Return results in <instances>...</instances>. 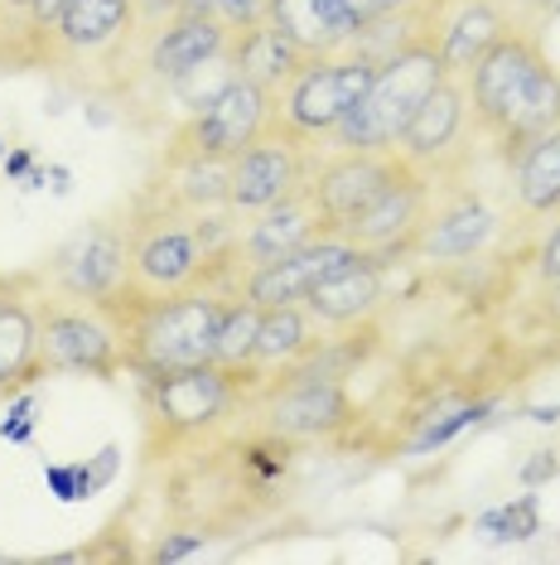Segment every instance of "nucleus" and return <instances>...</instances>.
I'll list each match as a JSON object with an SVG mask.
<instances>
[{"label":"nucleus","instance_id":"f257e3e1","mask_svg":"<svg viewBox=\"0 0 560 565\" xmlns=\"http://www.w3.org/2000/svg\"><path fill=\"white\" fill-rule=\"evenodd\" d=\"M233 295L194 286L180 295H136L121 290L107 305L111 324L121 329V349L131 372H170V367H198L213 363V339H218L223 305Z\"/></svg>","mask_w":560,"mask_h":565},{"label":"nucleus","instance_id":"f03ea898","mask_svg":"<svg viewBox=\"0 0 560 565\" xmlns=\"http://www.w3.org/2000/svg\"><path fill=\"white\" fill-rule=\"evenodd\" d=\"M444 78V63L435 49V34H416V40L397 44L387 58H377V73L358 97V107L338 121L329 136L334 150H397L401 131L411 126L416 107L435 93Z\"/></svg>","mask_w":560,"mask_h":565},{"label":"nucleus","instance_id":"7ed1b4c3","mask_svg":"<svg viewBox=\"0 0 560 565\" xmlns=\"http://www.w3.org/2000/svg\"><path fill=\"white\" fill-rule=\"evenodd\" d=\"M247 382L218 363L198 367H170V372H146V411L150 430L164 435L170 445L198 440V435L218 430L233 411L247 402Z\"/></svg>","mask_w":560,"mask_h":565},{"label":"nucleus","instance_id":"20e7f679","mask_svg":"<svg viewBox=\"0 0 560 565\" xmlns=\"http://www.w3.org/2000/svg\"><path fill=\"white\" fill-rule=\"evenodd\" d=\"M377 63L367 54H334V58H310L290 78V87L276 97V131L290 140H329L338 131V121L358 107V97L373 83Z\"/></svg>","mask_w":560,"mask_h":565},{"label":"nucleus","instance_id":"39448f33","mask_svg":"<svg viewBox=\"0 0 560 565\" xmlns=\"http://www.w3.org/2000/svg\"><path fill=\"white\" fill-rule=\"evenodd\" d=\"M271 131H276V93H266L261 83L233 73V78H223L218 93L174 131L170 150L208 156V160H237L241 150L257 146V140Z\"/></svg>","mask_w":560,"mask_h":565},{"label":"nucleus","instance_id":"423d86ee","mask_svg":"<svg viewBox=\"0 0 560 565\" xmlns=\"http://www.w3.org/2000/svg\"><path fill=\"white\" fill-rule=\"evenodd\" d=\"M34 367L117 377L126 367L121 329L97 305H40L34 310Z\"/></svg>","mask_w":560,"mask_h":565},{"label":"nucleus","instance_id":"0eeeda50","mask_svg":"<svg viewBox=\"0 0 560 565\" xmlns=\"http://www.w3.org/2000/svg\"><path fill=\"white\" fill-rule=\"evenodd\" d=\"M348 426H358V406H353V396L338 377L286 367L261 387V430H271L290 445L334 440Z\"/></svg>","mask_w":560,"mask_h":565},{"label":"nucleus","instance_id":"6e6552de","mask_svg":"<svg viewBox=\"0 0 560 565\" xmlns=\"http://www.w3.org/2000/svg\"><path fill=\"white\" fill-rule=\"evenodd\" d=\"M49 286L63 300L107 310L131 286V227L121 223H87L49 256Z\"/></svg>","mask_w":560,"mask_h":565},{"label":"nucleus","instance_id":"1a4fd4ad","mask_svg":"<svg viewBox=\"0 0 560 565\" xmlns=\"http://www.w3.org/2000/svg\"><path fill=\"white\" fill-rule=\"evenodd\" d=\"M430 184H435V174H426V170H416L411 160H401V170L387 179V189H381L338 237H348L353 247L381 256L387 266L401 262V256H411L420 227H426V213H430Z\"/></svg>","mask_w":560,"mask_h":565},{"label":"nucleus","instance_id":"9d476101","mask_svg":"<svg viewBox=\"0 0 560 565\" xmlns=\"http://www.w3.org/2000/svg\"><path fill=\"white\" fill-rule=\"evenodd\" d=\"M401 170L397 150H334L324 164H314L304 179V194L324 217V233H343V227L373 203L387 179Z\"/></svg>","mask_w":560,"mask_h":565},{"label":"nucleus","instance_id":"9b49d317","mask_svg":"<svg viewBox=\"0 0 560 565\" xmlns=\"http://www.w3.org/2000/svg\"><path fill=\"white\" fill-rule=\"evenodd\" d=\"M310 170L314 164L304 156V140H290L280 131L261 136L257 146H247L233 164H227V209L237 217L271 209V203L300 194Z\"/></svg>","mask_w":560,"mask_h":565},{"label":"nucleus","instance_id":"f8f14e48","mask_svg":"<svg viewBox=\"0 0 560 565\" xmlns=\"http://www.w3.org/2000/svg\"><path fill=\"white\" fill-rule=\"evenodd\" d=\"M546 49L531 30H513L507 24V34L498 44L483 54L474 68L464 73V87H469V111H474V121L483 126V131H498L503 117L517 107L521 87L531 83V73L541 68Z\"/></svg>","mask_w":560,"mask_h":565},{"label":"nucleus","instance_id":"ddd939ff","mask_svg":"<svg viewBox=\"0 0 560 565\" xmlns=\"http://www.w3.org/2000/svg\"><path fill=\"white\" fill-rule=\"evenodd\" d=\"M381 290H387V262L353 247L348 262L334 266L320 286L304 295V310L320 329H358L377 315Z\"/></svg>","mask_w":560,"mask_h":565},{"label":"nucleus","instance_id":"4468645a","mask_svg":"<svg viewBox=\"0 0 560 565\" xmlns=\"http://www.w3.org/2000/svg\"><path fill=\"white\" fill-rule=\"evenodd\" d=\"M353 256V242L338 237V233H324L314 242H304L300 252L280 256L271 266H257V271H247L241 280V295H247L257 310H276V305H304V295H310L320 280L343 266Z\"/></svg>","mask_w":560,"mask_h":565},{"label":"nucleus","instance_id":"2eb2a0df","mask_svg":"<svg viewBox=\"0 0 560 565\" xmlns=\"http://www.w3.org/2000/svg\"><path fill=\"white\" fill-rule=\"evenodd\" d=\"M227 44H233V30L213 15V10H180L150 44V78L160 83H184L194 73L213 68L218 58H227Z\"/></svg>","mask_w":560,"mask_h":565},{"label":"nucleus","instance_id":"dca6fc26","mask_svg":"<svg viewBox=\"0 0 560 565\" xmlns=\"http://www.w3.org/2000/svg\"><path fill=\"white\" fill-rule=\"evenodd\" d=\"M464 126H469V87H464V78H450V73H444V78L435 83V93L416 107L411 126L401 131L397 156L411 160L416 170L435 174L440 164L454 156Z\"/></svg>","mask_w":560,"mask_h":565},{"label":"nucleus","instance_id":"f3484780","mask_svg":"<svg viewBox=\"0 0 560 565\" xmlns=\"http://www.w3.org/2000/svg\"><path fill=\"white\" fill-rule=\"evenodd\" d=\"M314 237H324V217L314 209V199L300 189V194L251 213L247 233H237V262L247 266V271H257V266H271L280 256L300 252L304 242H314Z\"/></svg>","mask_w":560,"mask_h":565},{"label":"nucleus","instance_id":"a211bd4d","mask_svg":"<svg viewBox=\"0 0 560 565\" xmlns=\"http://www.w3.org/2000/svg\"><path fill=\"white\" fill-rule=\"evenodd\" d=\"M266 20H271L304 58L348 54L353 40L363 34V20L353 15L348 0H271Z\"/></svg>","mask_w":560,"mask_h":565},{"label":"nucleus","instance_id":"6ab92c4d","mask_svg":"<svg viewBox=\"0 0 560 565\" xmlns=\"http://www.w3.org/2000/svg\"><path fill=\"white\" fill-rule=\"evenodd\" d=\"M136 30V0H73L63 10V20L54 24L44 44V63L49 58H93L117 49L126 34Z\"/></svg>","mask_w":560,"mask_h":565},{"label":"nucleus","instance_id":"aec40b11","mask_svg":"<svg viewBox=\"0 0 560 565\" xmlns=\"http://www.w3.org/2000/svg\"><path fill=\"white\" fill-rule=\"evenodd\" d=\"M227 164L208 156H184V150H164V174L140 199L146 209L170 213H218L227 209Z\"/></svg>","mask_w":560,"mask_h":565},{"label":"nucleus","instance_id":"412c9836","mask_svg":"<svg viewBox=\"0 0 560 565\" xmlns=\"http://www.w3.org/2000/svg\"><path fill=\"white\" fill-rule=\"evenodd\" d=\"M320 349V324L310 319L304 305H276L261 310V329H257V353H251V392L266 387V377H280L286 367L304 363Z\"/></svg>","mask_w":560,"mask_h":565},{"label":"nucleus","instance_id":"4be33fe9","mask_svg":"<svg viewBox=\"0 0 560 565\" xmlns=\"http://www.w3.org/2000/svg\"><path fill=\"white\" fill-rule=\"evenodd\" d=\"M503 34H507V15H503L498 0H464L450 20L435 24V49H440L444 73H450V78H464Z\"/></svg>","mask_w":560,"mask_h":565},{"label":"nucleus","instance_id":"5701e85b","mask_svg":"<svg viewBox=\"0 0 560 565\" xmlns=\"http://www.w3.org/2000/svg\"><path fill=\"white\" fill-rule=\"evenodd\" d=\"M227 63H233V73L261 83L266 93L280 97L290 87V78H295L310 58H304L271 20H257V24H247V30L233 34V44H227Z\"/></svg>","mask_w":560,"mask_h":565},{"label":"nucleus","instance_id":"b1692460","mask_svg":"<svg viewBox=\"0 0 560 565\" xmlns=\"http://www.w3.org/2000/svg\"><path fill=\"white\" fill-rule=\"evenodd\" d=\"M493 233H498V213L483 199L469 194L460 203H450L440 217H426V227H420V237H416V252L430 256V262H469V256H478L488 247Z\"/></svg>","mask_w":560,"mask_h":565},{"label":"nucleus","instance_id":"393cba45","mask_svg":"<svg viewBox=\"0 0 560 565\" xmlns=\"http://www.w3.org/2000/svg\"><path fill=\"white\" fill-rule=\"evenodd\" d=\"M551 126H560V73H556V63L551 58H541V68L531 73V83L521 87V97H517V107L503 117V126L493 136H498V150H503V160L513 164L521 150L531 146L537 136H546Z\"/></svg>","mask_w":560,"mask_h":565},{"label":"nucleus","instance_id":"a878e982","mask_svg":"<svg viewBox=\"0 0 560 565\" xmlns=\"http://www.w3.org/2000/svg\"><path fill=\"white\" fill-rule=\"evenodd\" d=\"M517 164V203L531 217L560 213V126L537 136L527 150L513 160Z\"/></svg>","mask_w":560,"mask_h":565},{"label":"nucleus","instance_id":"bb28decb","mask_svg":"<svg viewBox=\"0 0 560 565\" xmlns=\"http://www.w3.org/2000/svg\"><path fill=\"white\" fill-rule=\"evenodd\" d=\"M257 329H261V310L247 300V295H233L223 305L218 319V339H213V363L237 372L251 392V353H257Z\"/></svg>","mask_w":560,"mask_h":565},{"label":"nucleus","instance_id":"cd10ccee","mask_svg":"<svg viewBox=\"0 0 560 565\" xmlns=\"http://www.w3.org/2000/svg\"><path fill=\"white\" fill-rule=\"evenodd\" d=\"M34 372V305H6L0 310V392L15 387Z\"/></svg>","mask_w":560,"mask_h":565},{"label":"nucleus","instance_id":"c85d7f7f","mask_svg":"<svg viewBox=\"0 0 560 565\" xmlns=\"http://www.w3.org/2000/svg\"><path fill=\"white\" fill-rule=\"evenodd\" d=\"M483 532H488V542H527V536L541 532V512H537V498L521 493L517 503H507L498 512H488V518L478 522Z\"/></svg>","mask_w":560,"mask_h":565},{"label":"nucleus","instance_id":"c756f323","mask_svg":"<svg viewBox=\"0 0 560 565\" xmlns=\"http://www.w3.org/2000/svg\"><path fill=\"white\" fill-rule=\"evenodd\" d=\"M266 10H271V0H213V15H218L227 30H247V24L266 20Z\"/></svg>","mask_w":560,"mask_h":565},{"label":"nucleus","instance_id":"7c9ffc66","mask_svg":"<svg viewBox=\"0 0 560 565\" xmlns=\"http://www.w3.org/2000/svg\"><path fill=\"white\" fill-rule=\"evenodd\" d=\"M203 551V532H164V542L150 551V561L155 565H170V561H189Z\"/></svg>","mask_w":560,"mask_h":565},{"label":"nucleus","instance_id":"2f4dec72","mask_svg":"<svg viewBox=\"0 0 560 565\" xmlns=\"http://www.w3.org/2000/svg\"><path fill=\"white\" fill-rule=\"evenodd\" d=\"M537 280H541V286L560 280V213H556L551 233H546V237H541V247H537Z\"/></svg>","mask_w":560,"mask_h":565},{"label":"nucleus","instance_id":"473e14b6","mask_svg":"<svg viewBox=\"0 0 560 565\" xmlns=\"http://www.w3.org/2000/svg\"><path fill=\"white\" fill-rule=\"evenodd\" d=\"M348 6L363 24H373V20H387V15H401V10L426 6V0H348Z\"/></svg>","mask_w":560,"mask_h":565},{"label":"nucleus","instance_id":"72a5a7b5","mask_svg":"<svg viewBox=\"0 0 560 565\" xmlns=\"http://www.w3.org/2000/svg\"><path fill=\"white\" fill-rule=\"evenodd\" d=\"M556 473H560V459L551 455V449H537V459L521 469V483L537 488V483H546V479H556Z\"/></svg>","mask_w":560,"mask_h":565},{"label":"nucleus","instance_id":"f704fd0d","mask_svg":"<svg viewBox=\"0 0 560 565\" xmlns=\"http://www.w3.org/2000/svg\"><path fill=\"white\" fill-rule=\"evenodd\" d=\"M541 319L551 329H560V280H551V286L541 290Z\"/></svg>","mask_w":560,"mask_h":565},{"label":"nucleus","instance_id":"c9c22d12","mask_svg":"<svg viewBox=\"0 0 560 565\" xmlns=\"http://www.w3.org/2000/svg\"><path fill=\"white\" fill-rule=\"evenodd\" d=\"M517 6L537 10V15H560V0H517Z\"/></svg>","mask_w":560,"mask_h":565},{"label":"nucleus","instance_id":"e433bc0d","mask_svg":"<svg viewBox=\"0 0 560 565\" xmlns=\"http://www.w3.org/2000/svg\"><path fill=\"white\" fill-rule=\"evenodd\" d=\"M174 10H213V0H174Z\"/></svg>","mask_w":560,"mask_h":565},{"label":"nucleus","instance_id":"4c0bfd02","mask_svg":"<svg viewBox=\"0 0 560 565\" xmlns=\"http://www.w3.org/2000/svg\"><path fill=\"white\" fill-rule=\"evenodd\" d=\"M0 10H10V15H24V10H30V0H0Z\"/></svg>","mask_w":560,"mask_h":565},{"label":"nucleus","instance_id":"58836bf2","mask_svg":"<svg viewBox=\"0 0 560 565\" xmlns=\"http://www.w3.org/2000/svg\"><path fill=\"white\" fill-rule=\"evenodd\" d=\"M6 305H15V286H10V280H0V310H6Z\"/></svg>","mask_w":560,"mask_h":565},{"label":"nucleus","instance_id":"ea45409f","mask_svg":"<svg viewBox=\"0 0 560 565\" xmlns=\"http://www.w3.org/2000/svg\"><path fill=\"white\" fill-rule=\"evenodd\" d=\"M0 15H6V10H0Z\"/></svg>","mask_w":560,"mask_h":565}]
</instances>
